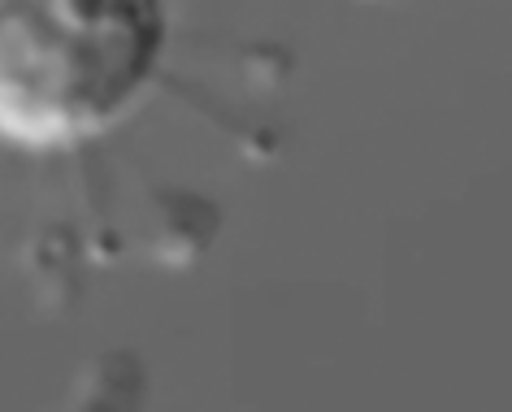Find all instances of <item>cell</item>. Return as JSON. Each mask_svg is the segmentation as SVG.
I'll return each instance as SVG.
<instances>
[{"mask_svg": "<svg viewBox=\"0 0 512 412\" xmlns=\"http://www.w3.org/2000/svg\"><path fill=\"white\" fill-rule=\"evenodd\" d=\"M165 48L161 0H0V135L61 148L100 135Z\"/></svg>", "mask_w": 512, "mask_h": 412, "instance_id": "obj_1", "label": "cell"}]
</instances>
